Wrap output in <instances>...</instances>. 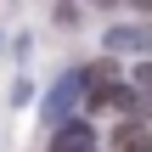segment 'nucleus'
Here are the masks:
<instances>
[{"instance_id":"obj_2","label":"nucleus","mask_w":152,"mask_h":152,"mask_svg":"<svg viewBox=\"0 0 152 152\" xmlns=\"http://www.w3.org/2000/svg\"><path fill=\"white\" fill-rule=\"evenodd\" d=\"M51 152H96V130H90L85 118H73V124H62V130H56Z\"/></svg>"},{"instance_id":"obj_4","label":"nucleus","mask_w":152,"mask_h":152,"mask_svg":"<svg viewBox=\"0 0 152 152\" xmlns=\"http://www.w3.org/2000/svg\"><path fill=\"white\" fill-rule=\"evenodd\" d=\"M107 51H113V56H124V51L147 56V51H152V34H147V28H107Z\"/></svg>"},{"instance_id":"obj_6","label":"nucleus","mask_w":152,"mask_h":152,"mask_svg":"<svg viewBox=\"0 0 152 152\" xmlns=\"http://www.w3.org/2000/svg\"><path fill=\"white\" fill-rule=\"evenodd\" d=\"M135 6H147V11H152V0H135Z\"/></svg>"},{"instance_id":"obj_5","label":"nucleus","mask_w":152,"mask_h":152,"mask_svg":"<svg viewBox=\"0 0 152 152\" xmlns=\"http://www.w3.org/2000/svg\"><path fill=\"white\" fill-rule=\"evenodd\" d=\"M130 90H152V62H141V68L130 73Z\"/></svg>"},{"instance_id":"obj_1","label":"nucleus","mask_w":152,"mask_h":152,"mask_svg":"<svg viewBox=\"0 0 152 152\" xmlns=\"http://www.w3.org/2000/svg\"><path fill=\"white\" fill-rule=\"evenodd\" d=\"M79 96H85V79L79 73H68V79H56V90L45 96V124H62L73 107H79Z\"/></svg>"},{"instance_id":"obj_3","label":"nucleus","mask_w":152,"mask_h":152,"mask_svg":"<svg viewBox=\"0 0 152 152\" xmlns=\"http://www.w3.org/2000/svg\"><path fill=\"white\" fill-rule=\"evenodd\" d=\"M113 152H152V130L141 118H124V124L113 130Z\"/></svg>"},{"instance_id":"obj_7","label":"nucleus","mask_w":152,"mask_h":152,"mask_svg":"<svg viewBox=\"0 0 152 152\" xmlns=\"http://www.w3.org/2000/svg\"><path fill=\"white\" fill-rule=\"evenodd\" d=\"M102 6H113V0H102Z\"/></svg>"}]
</instances>
